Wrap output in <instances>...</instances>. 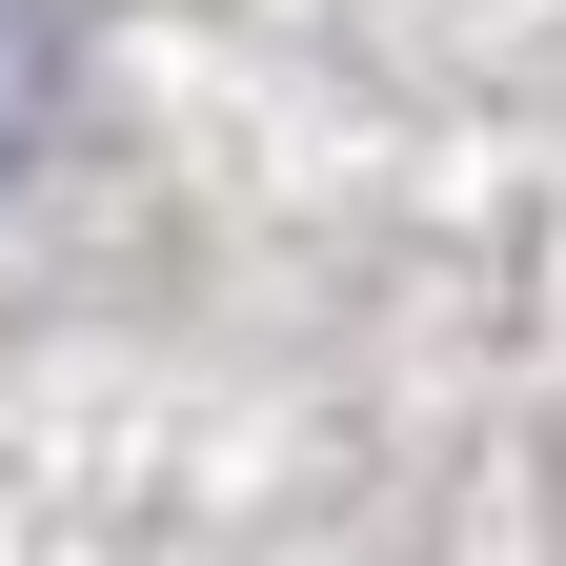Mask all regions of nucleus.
Listing matches in <instances>:
<instances>
[{
	"mask_svg": "<svg viewBox=\"0 0 566 566\" xmlns=\"http://www.w3.org/2000/svg\"><path fill=\"white\" fill-rule=\"evenodd\" d=\"M21 122H41V21L0 0V163H21Z\"/></svg>",
	"mask_w": 566,
	"mask_h": 566,
	"instance_id": "obj_1",
	"label": "nucleus"
}]
</instances>
